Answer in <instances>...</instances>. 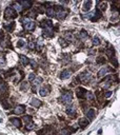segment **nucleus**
<instances>
[{"instance_id":"obj_1","label":"nucleus","mask_w":120,"mask_h":135,"mask_svg":"<svg viewBox=\"0 0 120 135\" xmlns=\"http://www.w3.org/2000/svg\"><path fill=\"white\" fill-rule=\"evenodd\" d=\"M22 23H23L24 30H25V31H27V32H32V31H34V30H35L36 24H35L34 21L31 20V19L23 18V19H22Z\"/></svg>"},{"instance_id":"obj_2","label":"nucleus","mask_w":120,"mask_h":135,"mask_svg":"<svg viewBox=\"0 0 120 135\" xmlns=\"http://www.w3.org/2000/svg\"><path fill=\"white\" fill-rule=\"evenodd\" d=\"M60 102H62L64 104H71L72 101H73V94L72 92H65L63 93L62 95H61V97L59 98Z\"/></svg>"},{"instance_id":"obj_3","label":"nucleus","mask_w":120,"mask_h":135,"mask_svg":"<svg viewBox=\"0 0 120 135\" xmlns=\"http://www.w3.org/2000/svg\"><path fill=\"white\" fill-rule=\"evenodd\" d=\"M67 16H68V11L64 10V7H62V6L56 7V10H55V17H56L57 19L63 20Z\"/></svg>"},{"instance_id":"obj_4","label":"nucleus","mask_w":120,"mask_h":135,"mask_svg":"<svg viewBox=\"0 0 120 135\" xmlns=\"http://www.w3.org/2000/svg\"><path fill=\"white\" fill-rule=\"evenodd\" d=\"M18 16V13L15 10H13L12 7H6L4 11V18L10 20V19H15Z\"/></svg>"},{"instance_id":"obj_5","label":"nucleus","mask_w":120,"mask_h":135,"mask_svg":"<svg viewBox=\"0 0 120 135\" xmlns=\"http://www.w3.org/2000/svg\"><path fill=\"white\" fill-rule=\"evenodd\" d=\"M79 81L80 82H83V83H90L91 82V80H92V74L90 73V72L88 71H85L83 72V73H81L79 75Z\"/></svg>"},{"instance_id":"obj_6","label":"nucleus","mask_w":120,"mask_h":135,"mask_svg":"<svg viewBox=\"0 0 120 135\" xmlns=\"http://www.w3.org/2000/svg\"><path fill=\"white\" fill-rule=\"evenodd\" d=\"M86 92H88V91H86L84 88H82V87H79V88L76 89V95H77L78 98H80V99L85 98Z\"/></svg>"},{"instance_id":"obj_7","label":"nucleus","mask_w":120,"mask_h":135,"mask_svg":"<svg viewBox=\"0 0 120 135\" xmlns=\"http://www.w3.org/2000/svg\"><path fill=\"white\" fill-rule=\"evenodd\" d=\"M49 92H51V87L49 86H43V87L40 88L39 94H40V96L45 97V96H48L49 94Z\"/></svg>"},{"instance_id":"obj_8","label":"nucleus","mask_w":120,"mask_h":135,"mask_svg":"<svg viewBox=\"0 0 120 135\" xmlns=\"http://www.w3.org/2000/svg\"><path fill=\"white\" fill-rule=\"evenodd\" d=\"M6 94H7V84L3 80H0V95L6 96Z\"/></svg>"},{"instance_id":"obj_9","label":"nucleus","mask_w":120,"mask_h":135,"mask_svg":"<svg viewBox=\"0 0 120 135\" xmlns=\"http://www.w3.org/2000/svg\"><path fill=\"white\" fill-rule=\"evenodd\" d=\"M88 17H90V19L92 21H96V20L101 18V13L99 12V10H95L92 14H90Z\"/></svg>"},{"instance_id":"obj_10","label":"nucleus","mask_w":120,"mask_h":135,"mask_svg":"<svg viewBox=\"0 0 120 135\" xmlns=\"http://www.w3.org/2000/svg\"><path fill=\"white\" fill-rule=\"evenodd\" d=\"M74 132H76V129L72 128V127H67V128H64L60 131V134L61 135H71Z\"/></svg>"},{"instance_id":"obj_11","label":"nucleus","mask_w":120,"mask_h":135,"mask_svg":"<svg viewBox=\"0 0 120 135\" xmlns=\"http://www.w3.org/2000/svg\"><path fill=\"white\" fill-rule=\"evenodd\" d=\"M25 105H23V104H18V105H16V108L14 110V113L15 114H17V115H20V114H23L24 112H25Z\"/></svg>"},{"instance_id":"obj_12","label":"nucleus","mask_w":120,"mask_h":135,"mask_svg":"<svg viewBox=\"0 0 120 135\" xmlns=\"http://www.w3.org/2000/svg\"><path fill=\"white\" fill-rule=\"evenodd\" d=\"M40 27L42 28L43 30L44 29H48V28H53V22L49 19H45V20H42L40 22Z\"/></svg>"},{"instance_id":"obj_13","label":"nucleus","mask_w":120,"mask_h":135,"mask_svg":"<svg viewBox=\"0 0 120 135\" xmlns=\"http://www.w3.org/2000/svg\"><path fill=\"white\" fill-rule=\"evenodd\" d=\"M92 6H93V2L90 1V0H86V1H84L83 4H82V11L83 12H89V11H91Z\"/></svg>"},{"instance_id":"obj_14","label":"nucleus","mask_w":120,"mask_h":135,"mask_svg":"<svg viewBox=\"0 0 120 135\" xmlns=\"http://www.w3.org/2000/svg\"><path fill=\"white\" fill-rule=\"evenodd\" d=\"M112 70L110 69V68H101V69H100V71H99L98 72V74H97V76H98V78H102L103 77V76H105L107 73H110V72H111Z\"/></svg>"},{"instance_id":"obj_15","label":"nucleus","mask_w":120,"mask_h":135,"mask_svg":"<svg viewBox=\"0 0 120 135\" xmlns=\"http://www.w3.org/2000/svg\"><path fill=\"white\" fill-rule=\"evenodd\" d=\"M95 117H96V111L94 109H89V111L86 112V118L89 119V121L93 120Z\"/></svg>"},{"instance_id":"obj_16","label":"nucleus","mask_w":120,"mask_h":135,"mask_svg":"<svg viewBox=\"0 0 120 135\" xmlns=\"http://www.w3.org/2000/svg\"><path fill=\"white\" fill-rule=\"evenodd\" d=\"M43 36L44 37H53L54 36V30H53V28H48V29H44L43 30Z\"/></svg>"},{"instance_id":"obj_17","label":"nucleus","mask_w":120,"mask_h":135,"mask_svg":"<svg viewBox=\"0 0 120 135\" xmlns=\"http://www.w3.org/2000/svg\"><path fill=\"white\" fill-rule=\"evenodd\" d=\"M67 114L68 115H70V116H74L76 114V108H75V105H73V104H71L70 107H68L67 108Z\"/></svg>"},{"instance_id":"obj_18","label":"nucleus","mask_w":120,"mask_h":135,"mask_svg":"<svg viewBox=\"0 0 120 135\" xmlns=\"http://www.w3.org/2000/svg\"><path fill=\"white\" fill-rule=\"evenodd\" d=\"M71 74H72V72L70 71V70H64V71L61 72V74H60V78L62 79V80L68 79V78H70V76H71Z\"/></svg>"},{"instance_id":"obj_19","label":"nucleus","mask_w":120,"mask_h":135,"mask_svg":"<svg viewBox=\"0 0 120 135\" xmlns=\"http://www.w3.org/2000/svg\"><path fill=\"white\" fill-rule=\"evenodd\" d=\"M89 124H90V121L88 118H80L79 121H78V125H79L81 128H86V127L89 126Z\"/></svg>"},{"instance_id":"obj_20","label":"nucleus","mask_w":120,"mask_h":135,"mask_svg":"<svg viewBox=\"0 0 120 135\" xmlns=\"http://www.w3.org/2000/svg\"><path fill=\"white\" fill-rule=\"evenodd\" d=\"M20 5L22 6V8L24 10H27V8H31V6L33 5L32 1H27V0H24V1H20Z\"/></svg>"},{"instance_id":"obj_21","label":"nucleus","mask_w":120,"mask_h":135,"mask_svg":"<svg viewBox=\"0 0 120 135\" xmlns=\"http://www.w3.org/2000/svg\"><path fill=\"white\" fill-rule=\"evenodd\" d=\"M11 122L16 128H20V127H21V120H20L19 118H11Z\"/></svg>"},{"instance_id":"obj_22","label":"nucleus","mask_w":120,"mask_h":135,"mask_svg":"<svg viewBox=\"0 0 120 135\" xmlns=\"http://www.w3.org/2000/svg\"><path fill=\"white\" fill-rule=\"evenodd\" d=\"M79 38H80L81 41H85V40L89 38V34H88V32L84 31V30H82V31L80 32V34H79Z\"/></svg>"},{"instance_id":"obj_23","label":"nucleus","mask_w":120,"mask_h":135,"mask_svg":"<svg viewBox=\"0 0 120 135\" xmlns=\"http://www.w3.org/2000/svg\"><path fill=\"white\" fill-rule=\"evenodd\" d=\"M19 58H20V62H21L22 66H27L28 63H30V60H28V58H27L26 56H24V55H20Z\"/></svg>"},{"instance_id":"obj_24","label":"nucleus","mask_w":120,"mask_h":135,"mask_svg":"<svg viewBox=\"0 0 120 135\" xmlns=\"http://www.w3.org/2000/svg\"><path fill=\"white\" fill-rule=\"evenodd\" d=\"M31 105L32 107H34V108H39L40 105H41V101L39 99H37V98H33L31 100Z\"/></svg>"},{"instance_id":"obj_25","label":"nucleus","mask_w":120,"mask_h":135,"mask_svg":"<svg viewBox=\"0 0 120 135\" xmlns=\"http://www.w3.org/2000/svg\"><path fill=\"white\" fill-rule=\"evenodd\" d=\"M47 15L48 17H49V18H53V17H55V8L54 7H48L47 8Z\"/></svg>"},{"instance_id":"obj_26","label":"nucleus","mask_w":120,"mask_h":135,"mask_svg":"<svg viewBox=\"0 0 120 135\" xmlns=\"http://www.w3.org/2000/svg\"><path fill=\"white\" fill-rule=\"evenodd\" d=\"M12 8H13V10H15L17 13L21 12V11L23 10L22 6L20 5V3H19V2H15V3H13V6H12Z\"/></svg>"},{"instance_id":"obj_27","label":"nucleus","mask_w":120,"mask_h":135,"mask_svg":"<svg viewBox=\"0 0 120 135\" xmlns=\"http://www.w3.org/2000/svg\"><path fill=\"white\" fill-rule=\"evenodd\" d=\"M85 98L88 99L89 101H94V100H95V95H94V93H92V92H86Z\"/></svg>"},{"instance_id":"obj_28","label":"nucleus","mask_w":120,"mask_h":135,"mask_svg":"<svg viewBox=\"0 0 120 135\" xmlns=\"http://www.w3.org/2000/svg\"><path fill=\"white\" fill-rule=\"evenodd\" d=\"M106 55H107V57H109V58L115 57V51H114V49L111 48L110 50H107V51H106Z\"/></svg>"},{"instance_id":"obj_29","label":"nucleus","mask_w":120,"mask_h":135,"mask_svg":"<svg viewBox=\"0 0 120 135\" xmlns=\"http://www.w3.org/2000/svg\"><path fill=\"white\" fill-rule=\"evenodd\" d=\"M106 7H107V3L106 2H98V8H99V10L101 8V11H105Z\"/></svg>"},{"instance_id":"obj_30","label":"nucleus","mask_w":120,"mask_h":135,"mask_svg":"<svg viewBox=\"0 0 120 135\" xmlns=\"http://www.w3.org/2000/svg\"><path fill=\"white\" fill-rule=\"evenodd\" d=\"M28 87H30V86H28V83L26 81H22L21 84H20V90H21V91H26L28 89Z\"/></svg>"},{"instance_id":"obj_31","label":"nucleus","mask_w":120,"mask_h":135,"mask_svg":"<svg viewBox=\"0 0 120 135\" xmlns=\"http://www.w3.org/2000/svg\"><path fill=\"white\" fill-rule=\"evenodd\" d=\"M42 81H43V79L41 78V77H38V78H35V79H34V81H32V82H33V84H34L35 87H37L38 84H40Z\"/></svg>"},{"instance_id":"obj_32","label":"nucleus","mask_w":120,"mask_h":135,"mask_svg":"<svg viewBox=\"0 0 120 135\" xmlns=\"http://www.w3.org/2000/svg\"><path fill=\"white\" fill-rule=\"evenodd\" d=\"M23 122H24V124H30V122H32V117L30 116V115H25V116H24L23 117Z\"/></svg>"},{"instance_id":"obj_33","label":"nucleus","mask_w":120,"mask_h":135,"mask_svg":"<svg viewBox=\"0 0 120 135\" xmlns=\"http://www.w3.org/2000/svg\"><path fill=\"white\" fill-rule=\"evenodd\" d=\"M14 27H15V23L14 22H12V23H10L9 25H4V28L7 30V32H12L14 30Z\"/></svg>"},{"instance_id":"obj_34","label":"nucleus","mask_w":120,"mask_h":135,"mask_svg":"<svg viewBox=\"0 0 120 135\" xmlns=\"http://www.w3.org/2000/svg\"><path fill=\"white\" fill-rule=\"evenodd\" d=\"M106 62V60L104 59V57H98L97 58V63L98 65H104Z\"/></svg>"},{"instance_id":"obj_35","label":"nucleus","mask_w":120,"mask_h":135,"mask_svg":"<svg viewBox=\"0 0 120 135\" xmlns=\"http://www.w3.org/2000/svg\"><path fill=\"white\" fill-rule=\"evenodd\" d=\"M59 43H60V45L62 46V48H64V46L68 45V41L64 40L63 38H59Z\"/></svg>"},{"instance_id":"obj_36","label":"nucleus","mask_w":120,"mask_h":135,"mask_svg":"<svg viewBox=\"0 0 120 135\" xmlns=\"http://www.w3.org/2000/svg\"><path fill=\"white\" fill-rule=\"evenodd\" d=\"M93 44L94 45H98V44H100V39H99V37L98 36H95L93 38Z\"/></svg>"},{"instance_id":"obj_37","label":"nucleus","mask_w":120,"mask_h":135,"mask_svg":"<svg viewBox=\"0 0 120 135\" xmlns=\"http://www.w3.org/2000/svg\"><path fill=\"white\" fill-rule=\"evenodd\" d=\"M34 128H35V125H34V124H32V122H30V124H27V125H26V130H27V131L34 130Z\"/></svg>"},{"instance_id":"obj_38","label":"nucleus","mask_w":120,"mask_h":135,"mask_svg":"<svg viewBox=\"0 0 120 135\" xmlns=\"http://www.w3.org/2000/svg\"><path fill=\"white\" fill-rule=\"evenodd\" d=\"M111 62L114 65V67H116V68H118V60L116 59L115 57H113V58H111Z\"/></svg>"},{"instance_id":"obj_39","label":"nucleus","mask_w":120,"mask_h":135,"mask_svg":"<svg viewBox=\"0 0 120 135\" xmlns=\"http://www.w3.org/2000/svg\"><path fill=\"white\" fill-rule=\"evenodd\" d=\"M17 45L19 46V48H22V46H25V41H24V40H22V39H20V40L18 41Z\"/></svg>"},{"instance_id":"obj_40","label":"nucleus","mask_w":120,"mask_h":135,"mask_svg":"<svg viewBox=\"0 0 120 135\" xmlns=\"http://www.w3.org/2000/svg\"><path fill=\"white\" fill-rule=\"evenodd\" d=\"M28 48H30L31 50H34L36 48V44H35V42L34 41H31V42H28Z\"/></svg>"},{"instance_id":"obj_41","label":"nucleus","mask_w":120,"mask_h":135,"mask_svg":"<svg viewBox=\"0 0 120 135\" xmlns=\"http://www.w3.org/2000/svg\"><path fill=\"white\" fill-rule=\"evenodd\" d=\"M35 78H36V75L34 73H31L30 75H28V80H30V81H34Z\"/></svg>"},{"instance_id":"obj_42","label":"nucleus","mask_w":120,"mask_h":135,"mask_svg":"<svg viewBox=\"0 0 120 135\" xmlns=\"http://www.w3.org/2000/svg\"><path fill=\"white\" fill-rule=\"evenodd\" d=\"M5 101H6V100H2V101H1V103H2V105H3V108L7 110V109H10V104H9V103H6Z\"/></svg>"},{"instance_id":"obj_43","label":"nucleus","mask_w":120,"mask_h":135,"mask_svg":"<svg viewBox=\"0 0 120 135\" xmlns=\"http://www.w3.org/2000/svg\"><path fill=\"white\" fill-rule=\"evenodd\" d=\"M116 19H118V12H115L114 14H113V16H112V21H115Z\"/></svg>"},{"instance_id":"obj_44","label":"nucleus","mask_w":120,"mask_h":135,"mask_svg":"<svg viewBox=\"0 0 120 135\" xmlns=\"http://www.w3.org/2000/svg\"><path fill=\"white\" fill-rule=\"evenodd\" d=\"M111 83H112L111 81H105L104 83L102 84V88H103V89H106V88H109V87L111 86Z\"/></svg>"},{"instance_id":"obj_45","label":"nucleus","mask_w":120,"mask_h":135,"mask_svg":"<svg viewBox=\"0 0 120 135\" xmlns=\"http://www.w3.org/2000/svg\"><path fill=\"white\" fill-rule=\"evenodd\" d=\"M111 96H112V92L111 91H106L104 93V97H105V98H109V97H111Z\"/></svg>"},{"instance_id":"obj_46","label":"nucleus","mask_w":120,"mask_h":135,"mask_svg":"<svg viewBox=\"0 0 120 135\" xmlns=\"http://www.w3.org/2000/svg\"><path fill=\"white\" fill-rule=\"evenodd\" d=\"M31 65H32V67L34 68V69H37V67H38V66H37V62H36V61H34V60H32V61H31Z\"/></svg>"},{"instance_id":"obj_47","label":"nucleus","mask_w":120,"mask_h":135,"mask_svg":"<svg viewBox=\"0 0 120 135\" xmlns=\"http://www.w3.org/2000/svg\"><path fill=\"white\" fill-rule=\"evenodd\" d=\"M4 65H5L4 58H0V66H4Z\"/></svg>"},{"instance_id":"obj_48","label":"nucleus","mask_w":120,"mask_h":135,"mask_svg":"<svg viewBox=\"0 0 120 135\" xmlns=\"http://www.w3.org/2000/svg\"><path fill=\"white\" fill-rule=\"evenodd\" d=\"M3 37H4V34H3V32H2V31H0V41H2Z\"/></svg>"}]
</instances>
